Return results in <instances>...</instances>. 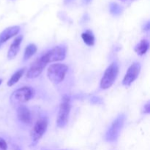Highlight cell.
Segmentation results:
<instances>
[{
    "mask_svg": "<svg viewBox=\"0 0 150 150\" xmlns=\"http://www.w3.org/2000/svg\"><path fill=\"white\" fill-rule=\"evenodd\" d=\"M68 71V67L64 64L57 63L49 66L47 70V76L52 83L55 84L61 83L65 78Z\"/></svg>",
    "mask_w": 150,
    "mask_h": 150,
    "instance_id": "6da1fadb",
    "label": "cell"
},
{
    "mask_svg": "<svg viewBox=\"0 0 150 150\" xmlns=\"http://www.w3.org/2000/svg\"><path fill=\"white\" fill-rule=\"evenodd\" d=\"M125 121V115L120 114L113 121L105 133V139L108 142H114L118 139Z\"/></svg>",
    "mask_w": 150,
    "mask_h": 150,
    "instance_id": "7a4b0ae2",
    "label": "cell"
},
{
    "mask_svg": "<svg viewBox=\"0 0 150 150\" xmlns=\"http://www.w3.org/2000/svg\"><path fill=\"white\" fill-rule=\"evenodd\" d=\"M70 112V99L67 95H64L60 103L59 109L57 119V125L59 128H64L68 122Z\"/></svg>",
    "mask_w": 150,
    "mask_h": 150,
    "instance_id": "3957f363",
    "label": "cell"
},
{
    "mask_svg": "<svg viewBox=\"0 0 150 150\" xmlns=\"http://www.w3.org/2000/svg\"><path fill=\"white\" fill-rule=\"evenodd\" d=\"M120 67L118 63L114 62L105 70L100 81V87L103 89H107L111 87L115 82L118 76Z\"/></svg>",
    "mask_w": 150,
    "mask_h": 150,
    "instance_id": "277c9868",
    "label": "cell"
},
{
    "mask_svg": "<svg viewBox=\"0 0 150 150\" xmlns=\"http://www.w3.org/2000/svg\"><path fill=\"white\" fill-rule=\"evenodd\" d=\"M35 95V90L30 86H23L16 89L10 96V102L13 105H21L30 100Z\"/></svg>",
    "mask_w": 150,
    "mask_h": 150,
    "instance_id": "5b68a950",
    "label": "cell"
},
{
    "mask_svg": "<svg viewBox=\"0 0 150 150\" xmlns=\"http://www.w3.org/2000/svg\"><path fill=\"white\" fill-rule=\"evenodd\" d=\"M67 54V47L64 45H59L51 48L45 54L41 56L46 64L55 62L62 61Z\"/></svg>",
    "mask_w": 150,
    "mask_h": 150,
    "instance_id": "8992f818",
    "label": "cell"
},
{
    "mask_svg": "<svg viewBox=\"0 0 150 150\" xmlns=\"http://www.w3.org/2000/svg\"><path fill=\"white\" fill-rule=\"evenodd\" d=\"M48 125V120L46 117H42L39 119L34 125L33 128L30 132L31 142L35 145L40 140L46 132Z\"/></svg>",
    "mask_w": 150,
    "mask_h": 150,
    "instance_id": "52a82bcc",
    "label": "cell"
},
{
    "mask_svg": "<svg viewBox=\"0 0 150 150\" xmlns=\"http://www.w3.org/2000/svg\"><path fill=\"white\" fill-rule=\"evenodd\" d=\"M141 64L139 62H133L127 70L125 76L122 81V84L126 86H129L136 80L139 77L141 72Z\"/></svg>",
    "mask_w": 150,
    "mask_h": 150,
    "instance_id": "ba28073f",
    "label": "cell"
},
{
    "mask_svg": "<svg viewBox=\"0 0 150 150\" xmlns=\"http://www.w3.org/2000/svg\"><path fill=\"white\" fill-rule=\"evenodd\" d=\"M46 65L47 64L45 62L42 57L38 58L31 64L30 67L29 68L27 73H26V78H28V79L38 78V76H40Z\"/></svg>",
    "mask_w": 150,
    "mask_h": 150,
    "instance_id": "9c48e42d",
    "label": "cell"
},
{
    "mask_svg": "<svg viewBox=\"0 0 150 150\" xmlns=\"http://www.w3.org/2000/svg\"><path fill=\"white\" fill-rule=\"evenodd\" d=\"M20 31V27L18 26H13L6 28L4 30L0 33V47L7 42L8 40L11 39L16 36Z\"/></svg>",
    "mask_w": 150,
    "mask_h": 150,
    "instance_id": "30bf717a",
    "label": "cell"
},
{
    "mask_svg": "<svg viewBox=\"0 0 150 150\" xmlns=\"http://www.w3.org/2000/svg\"><path fill=\"white\" fill-rule=\"evenodd\" d=\"M17 117L20 122L26 125L32 122V115L29 108L24 105H20L17 108Z\"/></svg>",
    "mask_w": 150,
    "mask_h": 150,
    "instance_id": "8fae6325",
    "label": "cell"
},
{
    "mask_svg": "<svg viewBox=\"0 0 150 150\" xmlns=\"http://www.w3.org/2000/svg\"><path fill=\"white\" fill-rule=\"evenodd\" d=\"M22 40H23V36L20 35V36H18L12 42L11 45L8 50V53H7V58L9 59L15 58L16 56L17 55L19 49H20V45L21 44Z\"/></svg>",
    "mask_w": 150,
    "mask_h": 150,
    "instance_id": "7c38bea8",
    "label": "cell"
},
{
    "mask_svg": "<svg viewBox=\"0 0 150 150\" xmlns=\"http://www.w3.org/2000/svg\"><path fill=\"white\" fill-rule=\"evenodd\" d=\"M149 48V42L147 40H142L136 45L134 51L138 55L143 56L146 54Z\"/></svg>",
    "mask_w": 150,
    "mask_h": 150,
    "instance_id": "4fadbf2b",
    "label": "cell"
},
{
    "mask_svg": "<svg viewBox=\"0 0 150 150\" xmlns=\"http://www.w3.org/2000/svg\"><path fill=\"white\" fill-rule=\"evenodd\" d=\"M26 70V67H24L21 69H19L18 70L14 73L13 74V76H11L9 81H7V86H13V85L16 84V83L18 82V81L20 80L21 78L23 76V75L24 74L25 71Z\"/></svg>",
    "mask_w": 150,
    "mask_h": 150,
    "instance_id": "5bb4252c",
    "label": "cell"
},
{
    "mask_svg": "<svg viewBox=\"0 0 150 150\" xmlns=\"http://www.w3.org/2000/svg\"><path fill=\"white\" fill-rule=\"evenodd\" d=\"M81 38L84 43L89 46H92L95 44V35L91 30H86L83 32L81 34Z\"/></svg>",
    "mask_w": 150,
    "mask_h": 150,
    "instance_id": "9a60e30c",
    "label": "cell"
},
{
    "mask_svg": "<svg viewBox=\"0 0 150 150\" xmlns=\"http://www.w3.org/2000/svg\"><path fill=\"white\" fill-rule=\"evenodd\" d=\"M37 51H38V48H37L36 45L33 43L29 44L25 48L24 54H23V61L29 59L37 52Z\"/></svg>",
    "mask_w": 150,
    "mask_h": 150,
    "instance_id": "2e32d148",
    "label": "cell"
},
{
    "mask_svg": "<svg viewBox=\"0 0 150 150\" xmlns=\"http://www.w3.org/2000/svg\"><path fill=\"white\" fill-rule=\"evenodd\" d=\"M110 13L114 16H119L122 12V7L116 2H111L109 4Z\"/></svg>",
    "mask_w": 150,
    "mask_h": 150,
    "instance_id": "e0dca14e",
    "label": "cell"
},
{
    "mask_svg": "<svg viewBox=\"0 0 150 150\" xmlns=\"http://www.w3.org/2000/svg\"><path fill=\"white\" fill-rule=\"evenodd\" d=\"M7 144L4 139L0 137V150H7Z\"/></svg>",
    "mask_w": 150,
    "mask_h": 150,
    "instance_id": "ac0fdd59",
    "label": "cell"
},
{
    "mask_svg": "<svg viewBox=\"0 0 150 150\" xmlns=\"http://www.w3.org/2000/svg\"><path fill=\"white\" fill-rule=\"evenodd\" d=\"M143 112L144 114H149L150 112V105H149V101H148L146 104L144 105L143 108Z\"/></svg>",
    "mask_w": 150,
    "mask_h": 150,
    "instance_id": "d6986e66",
    "label": "cell"
},
{
    "mask_svg": "<svg viewBox=\"0 0 150 150\" xmlns=\"http://www.w3.org/2000/svg\"><path fill=\"white\" fill-rule=\"evenodd\" d=\"M91 101H92L93 103H101V100L100 99V98H96V97H94V98H92V100Z\"/></svg>",
    "mask_w": 150,
    "mask_h": 150,
    "instance_id": "ffe728a7",
    "label": "cell"
},
{
    "mask_svg": "<svg viewBox=\"0 0 150 150\" xmlns=\"http://www.w3.org/2000/svg\"><path fill=\"white\" fill-rule=\"evenodd\" d=\"M150 29V26H149V21L146 22V24H144V29L145 31H149Z\"/></svg>",
    "mask_w": 150,
    "mask_h": 150,
    "instance_id": "44dd1931",
    "label": "cell"
},
{
    "mask_svg": "<svg viewBox=\"0 0 150 150\" xmlns=\"http://www.w3.org/2000/svg\"><path fill=\"white\" fill-rule=\"evenodd\" d=\"M82 1H83V2L84 3V4H89V3L91 2L92 0H82Z\"/></svg>",
    "mask_w": 150,
    "mask_h": 150,
    "instance_id": "7402d4cb",
    "label": "cell"
},
{
    "mask_svg": "<svg viewBox=\"0 0 150 150\" xmlns=\"http://www.w3.org/2000/svg\"><path fill=\"white\" fill-rule=\"evenodd\" d=\"M1 82H2V80H1V79H0V84L1 83Z\"/></svg>",
    "mask_w": 150,
    "mask_h": 150,
    "instance_id": "603a6c76",
    "label": "cell"
}]
</instances>
